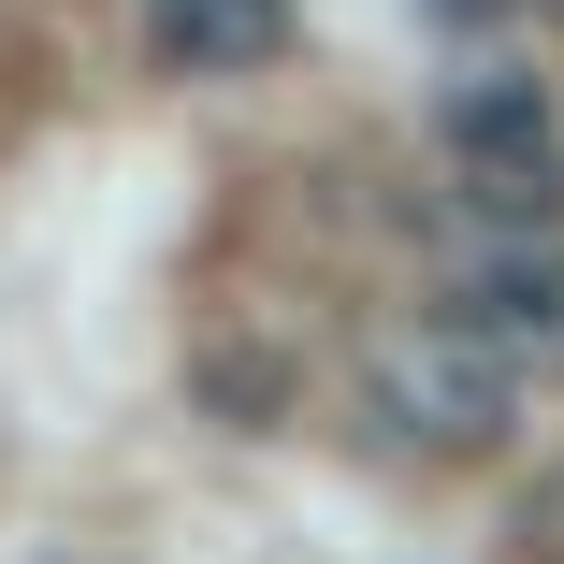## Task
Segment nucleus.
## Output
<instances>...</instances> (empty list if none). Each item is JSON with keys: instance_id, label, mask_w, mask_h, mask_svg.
<instances>
[{"instance_id": "1", "label": "nucleus", "mask_w": 564, "mask_h": 564, "mask_svg": "<svg viewBox=\"0 0 564 564\" xmlns=\"http://www.w3.org/2000/svg\"><path fill=\"white\" fill-rule=\"evenodd\" d=\"M362 405H377L391 448H420V464H492L521 434V362L478 318H391L362 348Z\"/></svg>"}, {"instance_id": "2", "label": "nucleus", "mask_w": 564, "mask_h": 564, "mask_svg": "<svg viewBox=\"0 0 564 564\" xmlns=\"http://www.w3.org/2000/svg\"><path fill=\"white\" fill-rule=\"evenodd\" d=\"M448 174H464L478 203V232H564V117L521 87V73H478V87H448Z\"/></svg>"}, {"instance_id": "3", "label": "nucleus", "mask_w": 564, "mask_h": 564, "mask_svg": "<svg viewBox=\"0 0 564 564\" xmlns=\"http://www.w3.org/2000/svg\"><path fill=\"white\" fill-rule=\"evenodd\" d=\"M448 318H478L521 377L564 362V247L550 232H478V261L448 275Z\"/></svg>"}, {"instance_id": "4", "label": "nucleus", "mask_w": 564, "mask_h": 564, "mask_svg": "<svg viewBox=\"0 0 564 564\" xmlns=\"http://www.w3.org/2000/svg\"><path fill=\"white\" fill-rule=\"evenodd\" d=\"M145 44L188 87H232V73L290 58V0H145Z\"/></svg>"}]
</instances>
